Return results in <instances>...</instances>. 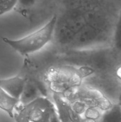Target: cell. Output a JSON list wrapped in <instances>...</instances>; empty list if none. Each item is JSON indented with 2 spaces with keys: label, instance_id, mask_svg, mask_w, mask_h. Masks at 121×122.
I'll return each instance as SVG.
<instances>
[{
  "label": "cell",
  "instance_id": "9",
  "mask_svg": "<svg viewBox=\"0 0 121 122\" xmlns=\"http://www.w3.org/2000/svg\"><path fill=\"white\" fill-rule=\"evenodd\" d=\"M40 93L41 92L35 81L26 80L24 91L20 98V104L22 105H26L36 99L43 97L41 96Z\"/></svg>",
  "mask_w": 121,
  "mask_h": 122
},
{
  "label": "cell",
  "instance_id": "6",
  "mask_svg": "<svg viewBox=\"0 0 121 122\" xmlns=\"http://www.w3.org/2000/svg\"><path fill=\"white\" fill-rule=\"evenodd\" d=\"M83 84L92 86L101 92L111 102L118 101L121 94V81L114 74H94L83 81Z\"/></svg>",
  "mask_w": 121,
  "mask_h": 122
},
{
  "label": "cell",
  "instance_id": "10",
  "mask_svg": "<svg viewBox=\"0 0 121 122\" xmlns=\"http://www.w3.org/2000/svg\"><path fill=\"white\" fill-rule=\"evenodd\" d=\"M20 103V101L10 96L0 86V109L6 112L11 118L14 117V109Z\"/></svg>",
  "mask_w": 121,
  "mask_h": 122
},
{
  "label": "cell",
  "instance_id": "19",
  "mask_svg": "<svg viewBox=\"0 0 121 122\" xmlns=\"http://www.w3.org/2000/svg\"><path fill=\"white\" fill-rule=\"evenodd\" d=\"M81 122H98V121H96L94 119H88V118H86L84 117H82V119H81Z\"/></svg>",
  "mask_w": 121,
  "mask_h": 122
},
{
  "label": "cell",
  "instance_id": "2",
  "mask_svg": "<svg viewBox=\"0 0 121 122\" xmlns=\"http://www.w3.org/2000/svg\"><path fill=\"white\" fill-rule=\"evenodd\" d=\"M57 17L53 16L45 25L33 33L17 40L3 37L2 40L21 55H27L41 49L53 37Z\"/></svg>",
  "mask_w": 121,
  "mask_h": 122
},
{
  "label": "cell",
  "instance_id": "13",
  "mask_svg": "<svg viewBox=\"0 0 121 122\" xmlns=\"http://www.w3.org/2000/svg\"><path fill=\"white\" fill-rule=\"evenodd\" d=\"M17 3L19 0H0V16L10 11Z\"/></svg>",
  "mask_w": 121,
  "mask_h": 122
},
{
  "label": "cell",
  "instance_id": "8",
  "mask_svg": "<svg viewBox=\"0 0 121 122\" xmlns=\"http://www.w3.org/2000/svg\"><path fill=\"white\" fill-rule=\"evenodd\" d=\"M26 79L19 76L12 78L0 79V86L10 96L20 101Z\"/></svg>",
  "mask_w": 121,
  "mask_h": 122
},
{
  "label": "cell",
  "instance_id": "16",
  "mask_svg": "<svg viewBox=\"0 0 121 122\" xmlns=\"http://www.w3.org/2000/svg\"><path fill=\"white\" fill-rule=\"evenodd\" d=\"M36 0H19V4L24 7H29L35 3Z\"/></svg>",
  "mask_w": 121,
  "mask_h": 122
},
{
  "label": "cell",
  "instance_id": "17",
  "mask_svg": "<svg viewBox=\"0 0 121 122\" xmlns=\"http://www.w3.org/2000/svg\"><path fill=\"white\" fill-rule=\"evenodd\" d=\"M115 75L121 81V64H120L115 71Z\"/></svg>",
  "mask_w": 121,
  "mask_h": 122
},
{
  "label": "cell",
  "instance_id": "5",
  "mask_svg": "<svg viewBox=\"0 0 121 122\" xmlns=\"http://www.w3.org/2000/svg\"><path fill=\"white\" fill-rule=\"evenodd\" d=\"M63 97L69 103L80 101L85 103L88 107H95L104 112L111 108L113 104L101 92L84 84H82Z\"/></svg>",
  "mask_w": 121,
  "mask_h": 122
},
{
  "label": "cell",
  "instance_id": "1",
  "mask_svg": "<svg viewBox=\"0 0 121 122\" xmlns=\"http://www.w3.org/2000/svg\"><path fill=\"white\" fill-rule=\"evenodd\" d=\"M78 69L72 66L51 67L44 74V80L53 93L63 97L80 86L83 81Z\"/></svg>",
  "mask_w": 121,
  "mask_h": 122
},
{
  "label": "cell",
  "instance_id": "4",
  "mask_svg": "<svg viewBox=\"0 0 121 122\" xmlns=\"http://www.w3.org/2000/svg\"><path fill=\"white\" fill-rule=\"evenodd\" d=\"M17 111L14 114L16 122H50L56 109L50 99L40 97L26 105L21 104Z\"/></svg>",
  "mask_w": 121,
  "mask_h": 122
},
{
  "label": "cell",
  "instance_id": "20",
  "mask_svg": "<svg viewBox=\"0 0 121 122\" xmlns=\"http://www.w3.org/2000/svg\"><path fill=\"white\" fill-rule=\"evenodd\" d=\"M118 102L120 103L121 104V95H120V97H119V99H118Z\"/></svg>",
  "mask_w": 121,
  "mask_h": 122
},
{
  "label": "cell",
  "instance_id": "7",
  "mask_svg": "<svg viewBox=\"0 0 121 122\" xmlns=\"http://www.w3.org/2000/svg\"><path fill=\"white\" fill-rule=\"evenodd\" d=\"M53 103L56 113L61 122H81L83 116L78 114L73 109L71 104L62 95L53 93Z\"/></svg>",
  "mask_w": 121,
  "mask_h": 122
},
{
  "label": "cell",
  "instance_id": "12",
  "mask_svg": "<svg viewBox=\"0 0 121 122\" xmlns=\"http://www.w3.org/2000/svg\"><path fill=\"white\" fill-rule=\"evenodd\" d=\"M101 111L98 108L95 107H88L86 110L85 111L83 117L88 119H92L96 121H99L101 119L102 114L101 113Z\"/></svg>",
  "mask_w": 121,
  "mask_h": 122
},
{
  "label": "cell",
  "instance_id": "18",
  "mask_svg": "<svg viewBox=\"0 0 121 122\" xmlns=\"http://www.w3.org/2000/svg\"><path fill=\"white\" fill-rule=\"evenodd\" d=\"M50 122H61L59 121V119H58V115H57V113H56V112L52 116Z\"/></svg>",
  "mask_w": 121,
  "mask_h": 122
},
{
  "label": "cell",
  "instance_id": "11",
  "mask_svg": "<svg viewBox=\"0 0 121 122\" xmlns=\"http://www.w3.org/2000/svg\"><path fill=\"white\" fill-rule=\"evenodd\" d=\"M98 122H121V104L116 102L111 108L105 111Z\"/></svg>",
  "mask_w": 121,
  "mask_h": 122
},
{
  "label": "cell",
  "instance_id": "15",
  "mask_svg": "<svg viewBox=\"0 0 121 122\" xmlns=\"http://www.w3.org/2000/svg\"><path fill=\"white\" fill-rule=\"evenodd\" d=\"M70 104H71V107H72L73 109L74 110V112L76 113H77L78 114L81 115V116L83 115L85 111L88 107L85 103L80 102V101H75V102H73Z\"/></svg>",
  "mask_w": 121,
  "mask_h": 122
},
{
  "label": "cell",
  "instance_id": "14",
  "mask_svg": "<svg viewBox=\"0 0 121 122\" xmlns=\"http://www.w3.org/2000/svg\"><path fill=\"white\" fill-rule=\"evenodd\" d=\"M114 41L116 49L121 54V13L115 31Z\"/></svg>",
  "mask_w": 121,
  "mask_h": 122
},
{
  "label": "cell",
  "instance_id": "3",
  "mask_svg": "<svg viewBox=\"0 0 121 122\" xmlns=\"http://www.w3.org/2000/svg\"><path fill=\"white\" fill-rule=\"evenodd\" d=\"M75 54V53H74ZM69 64L92 69L95 74H114L118 63L116 55L111 51L77 53L67 56L65 59Z\"/></svg>",
  "mask_w": 121,
  "mask_h": 122
}]
</instances>
